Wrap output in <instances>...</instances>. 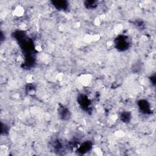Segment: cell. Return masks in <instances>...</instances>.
Masks as SVG:
<instances>
[{"label": "cell", "mask_w": 156, "mask_h": 156, "mask_svg": "<svg viewBox=\"0 0 156 156\" xmlns=\"http://www.w3.org/2000/svg\"><path fill=\"white\" fill-rule=\"evenodd\" d=\"M115 46L119 51H125L130 46V39L125 35H119L115 40Z\"/></svg>", "instance_id": "obj_1"}, {"label": "cell", "mask_w": 156, "mask_h": 156, "mask_svg": "<svg viewBox=\"0 0 156 156\" xmlns=\"http://www.w3.org/2000/svg\"><path fill=\"white\" fill-rule=\"evenodd\" d=\"M138 106L140 110L144 114H150L151 106L149 101L146 99H140L138 102Z\"/></svg>", "instance_id": "obj_2"}, {"label": "cell", "mask_w": 156, "mask_h": 156, "mask_svg": "<svg viewBox=\"0 0 156 156\" xmlns=\"http://www.w3.org/2000/svg\"><path fill=\"white\" fill-rule=\"evenodd\" d=\"M57 111L58 116L63 121H66L70 118L71 113L69 109L66 107L61 105L58 107Z\"/></svg>", "instance_id": "obj_3"}, {"label": "cell", "mask_w": 156, "mask_h": 156, "mask_svg": "<svg viewBox=\"0 0 156 156\" xmlns=\"http://www.w3.org/2000/svg\"><path fill=\"white\" fill-rule=\"evenodd\" d=\"M77 102L81 108L83 110H88V108L90 107L91 102L88 97L85 94H80L77 98Z\"/></svg>", "instance_id": "obj_4"}, {"label": "cell", "mask_w": 156, "mask_h": 156, "mask_svg": "<svg viewBox=\"0 0 156 156\" xmlns=\"http://www.w3.org/2000/svg\"><path fill=\"white\" fill-rule=\"evenodd\" d=\"M52 5L58 10H66L68 8V2L66 1H51Z\"/></svg>", "instance_id": "obj_5"}, {"label": "cell", "mask_w": 156, "mask_h": 156, "mask_svg": "<svg viewBox=\"0 0 156 156\" xmlns=\"http://www.w3.org/2000/svg\"><path fill=\"white\" fill-rule=\"evenodd\" d=\"M91 147H92L91 142L89 141H87L80 146V147L78 148L77 151H79V152H81L82 154H85V152L90 151L91 149Z\"/></svg>", "instance_id": "obj_6"}, {"label": "cell", "mask_w": 156, "mask_h": 156, "mask_svg": "<svg viewBox=\"0 0 156 156\" xmlns=\"http://www.w3.org/2000/svg\"><path fill=\"white\" fill-rule=\"evenodd\" d=\"M119 118L121 121L124 123H129L132 118V115L130 112L128 111H123L121 113Z\"/></svg>", "instance_id": "obj_7"}, {"label": "cell", "mask_w": 156, "mask_h": 156, "mask_svg": "<svg viewBox=\"0 0 156 156\" xmlns=\"http://www.w3.org/2000/svg\"><path fill=\"white\" fill-rule=\"evenodd\" d=\"M98 5V1H86L84 2V6L87 9H94Z\"/></svg>", "instance_id": "obj_8"}, {"label": "cell", "mask_w": 156, "mask_h": 156, "mask_svg": "<svg viewBox=\"0 0 156 156\" xmlns=\"http://www.w3.org/2000/svg\"><path fill=\"white\" fill-rule=\"evenodd\" d=\"M9 126H7L6 124H2V133H4V134H6L9 132Z\"/></svg>", "instance_id": "obj_9"}, {"label": "cell", "mask_w": 156, "mask_h": 156, "mask_svg": "<svg viewBox=\"0 0 156 156\" xmlns=\"http://www.w3.org/2000/svg\"><path fill=\"white\" fill-rule=\"evenodd\" d=\"M150 79H151V81L152 82V83L154 85V84H155V76H151Z\"/></svg>", "instance_id": "obj_10"}]
</instances>
